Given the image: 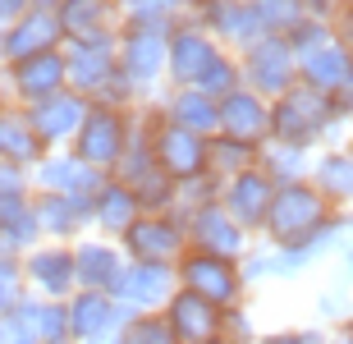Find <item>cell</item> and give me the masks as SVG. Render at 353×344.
Segmentation results:
<instances>
[{"mask_svg":"<svg viewBox=\"0 0 353 344\" xmlns=\"http://www.w3.org/2000/svg\"><path fill=\"white\" fill-rule=\"evenodd\" d=\"M349 124L353 119L344 115L340 97L321 92V88H307V83H294L289 92H280L271 101V138L266 143H289V147L316 152L321 143L335 147V138Z\"/></svg>","mask_w":353,"mask_h":344,"instance_id":"cell-1","label":"cell"},{"mask_svg":"<svg viewBox=\"0 0 353 344\" xmlns=\"http://www.w3.org/2000/svg\"><path fill=\"white\" fill-rule=\"evenodd\" d=\"M330 216H335V207L316 193L312 179L275 184V198L266 207V221L257 230V239L271 243V248H299V243H307L316 230L326 225Z\"/></svg>","mask_w":353,"mask_h":344,"instance_id":"cell-2","label":"cell"},{"mask_svg":"<svg viewBox=\"0 0 353 344\" xmlns=\"http://www.w3.org/2000/svg\"><path fill=\"white\" fill-rule=\"evenodd\" d=\"M165 37H170V28L119 23V37H115L119 74L138 88L143 101H152V97L165 92Z\"/></svg>","mask_w":353,"mask_h":344,"instance_id":"cell-3","label":"cell"},{"mask_svg":"<svg viewBox=\"0 0 353 344\" xmlns=\"http://www.w3.org/2000/svg\"><path fill=\"white\" fill-rule=\"evenodd\" d=\"M147 138H152V156H157V165L165 174H170L174 184H183V179H197V174H207V138L193 129H179V124H170V119L161 115L157 97L147 101Z\"/></svg>","mask_w":353,"mask_h":344,"instance_id":"cell-4","label":"cell"},{"mask_svg":"<svg viewBox=\"0 0 353 344\" xmlns=\"http://www.w3.org/2000/svg\"><path fill=\"white\" fill-rule=\"evenodd\" d=\"M129 129H133V110H115V106H97L92 101L79 133H74V143H69V152L79 161H88L92 170L115 174L119 156L129 147Z\"/></svg>","mask_w":353,"mask_h":344,"instance_id":"cell-5","label":"cell"},{"mask_svg":"<svg viewBox=\"0 0 353 344\" xmlns=\"http://www.w3.org/2000/svg\"><path fill=\"white\" fill-rule=\"evenodd\" d=\"M174 276H179V290L202 294V299H211L216 307H234V303H243V294H248V280H243L239 262L234 257H221V252L183 248L179 262H174Z\"/></svg>","mask_w":353,"mask_h":344,"instance_id":"cell-6","label":"cell"},{"mask_svg":"<svg viewBox=\"0 0 353 344\" xmlns=\"http://www.w3.org/2000/svg\"><path fill=\"white\" fill-rule=\"evenodd\" d=\"M69 88V74H65V51H37V55H23V60H5L0 65V97L14 101V106H37L46 97L65 92Z\"/></svg>","mask_w":353,"mask_h":344,"instance_id":"cell-7","label":"cell"},{"mask_svg":"<svg viewBox=\"0 0 353 344\" xmlns=\"http://www.w3.org/2000/svg\"><path fill=\"white\" fill-rule=\"evenodd\" d=\"M239 55V74H243V88L262 92L266 101H275L280 92H289L299 83V55L289 46V37H271L262 32L257 41H248Z\"/></svg>","mask_w":353,"mask_h":344,"instance_id":"cell-8","label":"cell"},{"mask_svg":"<svg viewBox=\"0 0 353 344\" xmlns=\"http://www.w3.org/2000/svg\"><path fill=\"white\" fill-rule=\"evenodd\" d=\"M221 51L225 46L197 23L193 14L174 19L170 37H165V88H193V83L202 79V69H207Z\"/></svg>","mask_w":353,"mask_h":344,"instance_id":"cell-9","label":"cell"},{"mask_svg":"<svg viewBox=\"0 0 353 344\" xmlns=\"http://www.w3.org/2000/svg\"><path fill=\"white\" fill-rule=\"evenodd\" d=\"M119 248L129 262H179V252L188 248V234H183V221L174 212H143L124 230Z\"/></svg>","mask_w":353,"mask_h":344,"instance_id":"cell-10","label":"cell"},{"mask_svg":"<svg viewBox=\"0 0 353 344\" xmlns=\"http://www.w3.org/2000/svg\"><path fill=\"white\" fill-rule=\"evenodd\" d=\"M179 221H183V234H188V248L221 252V257H234V262L252 248V239H257V234H248V230L239 225L221 202H202L193 212H183Z\"/></svg>","mask_w":353,"mask_h":344,"instance_id":"cell-11","label":"cell"},{"mask_svg":"<svg viewBox=\"0 0 353 344\" xmlns=\"http://www.w3.org/2000/svg\"><path fill=\"white\" fill-rule=\"evenodd\" d=\"M23 266V285L28 294H41V299H69L79 290L74 280V248L69 243H55V239H41L19 257Z\"/></svg>","mask_w":353,"mask_h":344,"instance_id":"cell-12","label":"cell"},{"mask_svg":"<svg viewBox=\"0 0 353 344\" xmlns=\"http://www.w3.org/2000/svg\"><path fill=\"white\" fill-rule=\"evenodd\" d=\"M115 37H119V28L115 32H97V37H65L60 51H65V74H69V88H74V92L92 97L119 69Z\"/></svg>","mask_w":353,"mask_h":344,"instance_id":"cell-13","label":"cell"},{"mask_svg":"<svg viewBox=\"0 0 353 344\" xmlns=\"http://www.w3.org/2000/svg\"><path fill=\"white\" fill-rule=\"evenodd\" d=\"M55 46H65V28H60V14L46 5H28L14 23L0 28V65L37 51H55Z\"/></svg>","mask_w":353,"mask_h":344,"instance_id":"cell-14","label":"cell"},{"mask_svg":"<svg viewBox=\"0 0 353 344\" xmlns=\"http://www.w3.org/2000/svg\"><path fill=\"white\" fill-rule=\"evenodd\" d=\"M271 198H275V179L262 170V165H248V170H239V174H225V179H221V198H216V202H221V207L234 216L248 234H257L262 221H266Z\"/></svg>","mask_w":353,"mask_h":344,"instance_id":"cell-15","label":"cell"},{"mask_svg":"<svg viewBox=\"0 0 353 344\" xmlns=\"http://www.w3.org/2000/svg\"><path fill=\"white\" fill-rule=\"evenodd\" d=\"M74 248V280H79V290H101V294H115L119 276H124V248H119V239H105V234H83L69 243Z\"/></svg>","mask_w":353,"mask_h":344,"instance_id":"cell-16","label":"cell"},{"mask_svg":"<svg viewBox=\"0 0 353 344\" xmlns=\"http://www.w3.org/2000/svg\"><path fill=\"white\" fill-rule=\"evenodd\" d=\"M221 312L225 307H216L211 299H202L193 290H174L161 307L174 344H221Z\"/></svg>","mask_w":353,"mask_h":344,"instance_id":"cell-17","label":"cell"},{"mask_svg":"<svg viewBox=\"0 0 353 344\" xmlns=\"http://www.w3.org/2000/svg\"><path fill=\"white\" fill-rule=\"evenodd\" d=\"M133 307H124L115 294H101V290H74L65 299V317H69V340L83 344V340H97V335H115L124 321H129Z\"/></svg>","mask_w":353,"mask_h":344,"instance_id":"cell-18","label":"cell"},{"mask_svg":"<svg viewBox=\"0 0 353 344\" xmlns=\"http://www.w3.org/2000/svg\"><path fill=\"white\" fill-rule=\"evenodd\" d=\"M105 184L101 170H92L88 161H79L69 147L41 152V161L32 165V193H69V198H92Z\"/></svg>","mask_w":353,"mask_h":344,"instance_id":"cell-19","label":"cell"},{"mask_svg":"<svg viewBox=\"0 0 353 344\" xmlns=\"http://www.w3.org/2000/svg\"><path fill=\"white\" fill-rule=\"evenodd\" d=\"M174 290H179V276L170 262H129L115 285V299L133 312H161Z\"/></svg>","mask_w":353,"mask_h":344,"instance_id":"cell-20","label":"cell"},{"mask_svg":"<svg viewBox=\"0 0 353 344\" xmlns=\"http://www.w3.org/2000/svg\"><path fill=\"white\" fill-rule=\"evenodd\" d=\"M221 129L225 138H239V143L248 147H262L271 138V101L262 92H252V88H234V92H225L221 101Z\"/></svg>","mask_w":353,"mask_h":344,"instance_id":"cell-21","label":"cell"},{"mask_svg":"<svg viewBox=\"0 0 353 344\" xmlns=\"http://www.w3.org/2000/svg\"><path fill=\"white\" fill-rule=\"evenodd\" d=\"M88 106H92V101L83 92H74V88L46 97V101H37V106H28V119H32V129H37L41 147H46V152H55V147H69V143H74V133H79Z\"/></svg>","mask_w":353,"mask_h":344,"instance_id":"cell-22","label":"cell"},{"mask_svg":"<svg viewBox=\"0 0 353 344\" xmlns=\"http://www.w3.org/2000/svg\"><path fill=\"white\" fill-rule=\"evenodd\" d=\"M32 212H37L41 239L55 243H74L92 230V198H69V193H32Z\"/></svg>","mask_w":353,"mask_h":344,"instance_id":"cell-23","label":"cell"},{"mask_svg":"<svg viewBox=\"0 0 353 344\" xmlns=\"http://www.w3.org/2000/svg\"><path fill=\"white\" fill-rule=\"evenodd\" d=\"M193 19L221 41L225 51H243L248 41L262 37V23H257V14H252V0H207Z\"/></svg>","mask_w":353,"mask_h":344,"instance_id":"cell-24","label":"cell"},{"mask_svg":"<svg viewBox=\"0 0 353 344\" xmlns=\"http://www.w3.org/2000/svg\"><path fill=\"white\" fill-rule=\"evenodd\" d=\"M307 179L335 212H353V143H335L326 152H312Z\"/></svg>","mask_w":353,"mask_h":344,"instance_id":"cell-25","label":"cell"},{"mask_svg":"<svg viewBox=\"0 0 353 344\" xmlns=\"http://www.w3.org/2000/svg\"><path fill=\"white\" fill-rule=\"evenodd\" d=\"M143 216L138 207V193H133L124 179L105 174V184L92 193V234H105V239H124V230Z\"/></svg>","mask_w":353,"mask_h":344,"instance_id":"cell-26","label":"cell"},{"mask_svg":"<svg viewBox=\"0 0 353 344\" xmlns=\"http://www.w3.org/2000/svg\"><path fill=\"white\" fill-rule=\"evenodd\" d=\"M157 106L170 124L193 129V133H202V138H211V133L221 129V106H216V97H207L202 88H165V92L157 97Z\"/></svg>","mask_w":353,"mask_h":344,"instance_id":"cell-27","label":"cell"},{"mask_svg":"<svg viewBox=\"0 0 353 344\" xmlns=\"http://www.w3.org/2000/svg\"><path fill=\"white\" fill-rule=\"evenodd\" d=\"M349 74H353V55L335 41V32H330L321 46H312V51L299 55V83L321 88V92H330V97H340V88L349 83Z\"/></svg>","mask_w":353,"mask_h":344,"instance_id":"cell-28","label":"cell"},{"mask_svg":"<svg viewBox=\"0 0 353 344\" xmlns=\"http://www.w3.org/2000/svg\"><path fill=\"white\" fill-rule=\"evenodd\" d=\"M41 138L32 129V119H28L23 106H14V101H0V161H14V165H37L41 161Z\"/></svg>","mask_w":353,"mask_h":344,"instance_id":"cell-29","label":"cell"},{"mask_svg":"<svg viewBox=\"0 0 353 344\" xmlns=\"http://www.w3.org/2000/svg\"><path fill=\"white\" fill-rule=\"evenodd\" d=\"M32 243H41L37 212H32V193L0 198V252H14V257H23Z\"/></svg>","mask_w":353,"mask_h":344,"instance_id":"cell-30","label":"cell"},{"mask_svg":"<svg viewBox=\"0 0 353 344\" xmlns=\"http://www.w3.org/2000/svg\"><path fill=\"white\" fill-rule=\"evenodd\" d=\"M65 37H97L119 28V5L115 0H60L55 5Z\"/></svg>","mask_w":353,"mask_h":344,"instance_id":"cell-31","label":"cell"},{"mask_svg":"<svg viewBox=\"0 0 353 344\" xmlns=\"http://www.w3.org/2000/svg\"><path fill=\"white\" fill-rule=\"evenodd\" d=\"M14 317L23 321V331L32 335V344H41V340H60V335H69L65 299H41V294H23V299L14 303Z\"/></svg>","mask_w":353,"mask_h":344,"instance_id":"cell-32","label":"cell"},{"mask_svg":"<svg viewBox=\"0 0 353 344\" xmlns=\"http://www.w3.org/2000/svg\"><path fill=\"white\" fill-rule=\"evenodd\" d=\"M257 165L271 174L275 184H294V179H307V170H312V152H307V147H289V143H262Z\"/></svg>","mask_w":353,"mask_h":344,"instance_id":"cell-33","label":"cell"},{"mask_svg":"<svg viewBox=\"0 0 353 344\" xmlns=\"http://www.w3.org/2000/svg\"><path fill=\"white\" fill-rule=\"evenodd\" d=\"M257 152H262V147H248V143H239V138H225V133H211L207 138V165H211V174H221V179L257 165Z\"/></svg>","mask_w":353,"mask_h":344,"instance_id":"cell-34","label":"cell"},{"mask_svg":"<svg viewBox=\"0 0 353 344\" xmlns=\"http://www.w3.org/2000/svg\"><path fill=\"white\" fill-rule=\"evenodd\" d=\"M252 14H257L262 32H271V37H289L307 19V10H303L299 0H252Z\"/></svg>","mask_w":353,"mask_h":344,"instance_id":"cell-35","label":"cell"},{"mask_svg":"<svg viewBox=\"0 0 353 344\" xmlns=\"http://www.w3.org/2000/svg\"><path fill=\"white\" fill-rule=\"evenodd\" d=\"M129 188L138 193V207H143V212H174V202H179V184H174L161 165H157V170H147L143 179L129 184Z\"/></svg>","mask_w":353,"mask_h":344,"instance_id":"cell-36","label":"cell"},{"mask_svg":"<svg viewBox=\"0 0 353 344\" xmlns=\"http://www.w3.org/2000/svg\"><path fill=\"white\" fill-rule=\"evenodd\" d=\"M119 23H147V28H170L174 19H183L179 0H115Z\"/></svg>","mask_w":353,"mask_h":344,"instance_id":"cell-37","label":"cell"},{"mask_svg":"<svg viewBox=\"0 0 353 344\" xmlns=\"http://www.w3.org/2000/svg\"><path fill=\"white\" fill-rule=\"evenodd\" d=\"M115 344H174L161 312H129V321L115 331Z\"/></svg>","mask_w":353,"mask_h":344,"instance_id":"cell-38","label":"cell"},{"mask_svg":"<svg viewBox=\"0 0 353 344\" xmlns=\"http://www.w3.org/2000/svg\"><path fill=\"white\" fill-rule=\"evenodd\" d=\"M193 88H202V92H207V97H216V101H221L225 92L243 88V74H239V55H234V51H221V55H216V60H211L207 69H202V79H197Z\"/></svg>","mask_w":353,"mask_h":344,"instance_id":"cell-39","label":"cell"},{"mask_svg":"<svg viewBox=\"0 0 353 344\" xmlns=\"http://www.w3.org/2000/svg\"><path fill=\"white\" fill-rule=\"evenodd\" d=\"M262 335H257V321H252V312L243 303L225 307L221 312V344H257Z\"/></svg>","mask_w":353,"mask_h":344,"instance_id":"cell-40","label":"cell"},{"mask_svg":"<svg viewBox=\"0 0 353 344\" xmlns=\"http://www.w3.org/2000/svg\"><path fill=\"white\" fill-rule=\"evenodd\" d=\"M23 294H28V285H23V266H19V257H14V252H0V312H10Z\"/></svg>","mask_w":353,"mask_h":344,"instance_id":"cell-41","label":"cell"},{"mask_svg":"<svg viewBox=\"0 0 353 344\" xmlns=\"http://www.w3.org/2000/svg\"><path fill=\"white\" fill-rule=\"evenodd\" d=\"M330 37V19H303L294 32H289V46H294V55H303V51H312V46H321V41Z\"/></svg>","mask_w":353,"mask_h":344,"instance_id":"cell-42","label":"cell"},{"mask_svg":"<svg viewBox=\"0 0 353 344\" xmlns=\"http://www.w3.org/2000/svg\"><path fill=\"white\" fill-rule=\"evenodd\" d=\"M19 193H32V170L14 165V161H0V198H19Z\"/></svg>","mask_w":353,"mask_h":344,"instance_id":"cell-43","label":"cell"},{"mask_svg":"<svg viewBox=\"0 0 353 344\" xmlns=\"http://www.w3.org/2000/svg\"><path fill=\"white\" fill-rule=\"evenodd\" d=\"M316 307H321V317L326 321H344L349 317V280H340V285H330L326 294H321V299H316Z\"/></svg>","mask_w":353,"mask_h":344,"instance_id":"cell-44","label":"cell"},{"mask_svg":"<svg viewBox=\"0 0 353 344\" xmlns=\"http://www.w3.org/2000/svg\"><path fill=\"white\" fill-rule=\"evenodd\" d=\"M257 344H326V335L299 326V331H271V335H262Z\"/></svg>","mask_w":353,"mask_h":344,"instance_id":"cell-45","label":"cell"},{"mask_svg":"<svg viewBox=\"0 0 353 344\" xmlns=\"http://www.w3.org/2000/svg\"><path fill=\"white\" fill-rule=\"evenodd\" d=\"M0 344H32V335L23 331V321L14 317V307L0 312Z\"/></svg>","mask_w":353,"mask_h":344,"instance_id":"cell-46","label":"cell"},{"mask_svg":"<svg viewBox=\"0 0 353 344\" xmlns=\"http://www.w3.org/2000/svg\"><path fill=\"white\" fill-rule=\"evenodd\" d=\"M330 32H335V41H340L344 51L353 55V10H340L335 19H330Z\"/></svg>","mask_w":353,"mask_h":344,"instance_id":"cell-47","label":"cell"},{"mask_svg":"<svg viewBox=\"0 0 353 344\" xmlns=\"http://www.w3.org/2000/svg\"><path fill=\"white\" fill-rule=\"evenodd\" d=\"M299 5L312 14V19H335V14L344 10V0H299Z\"/></svg>","mask_w":353,"mask_h":344,"instance_id":"cell-48","label":"cell"},{"mask_svg":"<svg viewBox=\"0 0 353 344\" xmlns=\"http://www.w3.org/2000/svg\"><path fill=\"white\" fill-rule=\"evenodd\" d=\"M28 5H32V0H0V28L14 23V19H19V14H23Z\"/></svg>","mask_w":353,"mask_h":344,"instance_id":"cell-49","label":"cell"},{"mask_svg":"<svg viewBox=\"0 0 353 344\" xmlns=\"http://www.w3.org/2000/svg\"><path fill=\"white\" fill-rule=\"evenodd\" d=\"M340 252H344V280L353 285V234L344 239V248H340Z\"/></svg>","mask_w":353,"mask_h":344,"instance_id":"cell-50","label":"cell"},{"mask_svg":"<svg viewBox=\"0 0 353 344\" xmlns=\"http://www.w3.org/2000/svg\"><path fill=\"white\" fill-rule=\"evenodd\" d=\"M340 106H344V115L353 119V74H349V83L340 88Z\"/></svg>","mask_w":353,"mask_h":344,"instance_id":"cell-51","label":"cell"},{"mask_svg":"<svg viewBox=\"0 0 353 344\" xmlns=\"http://www.w3.org/2000/svg\"><path fill=\"white\" fill-rule=\"evenodd\" d=\"M202 5H207V0H179V10H183V14H197Z\"/></svg>","mask_w":353,"mask_h":344,"instance_id":"cell-52","label":"cell"},{"mask_svg":"<svg viewBox=\"0 0 353 344\" xmlns=\"http://www.w3.org/2000/svg\"><path fill=\"white\" fill-rule=\"evenodd\" d=\"M340 331H344V335H349V340H353V307H349V317L340 321Z\"/></svg>","mask_w":353,"mask_h":344,"instance_id":"cell-53","label":"cell"},{"mask_svg":"<svg viewBox=\"0 0 353 344\" xmlns=\"http://www.w3.org/2000/svg\"><path fill=\"white\" fill-rule=\"evenodd\" d=\"M326 344H353V340H349V335L340 331V335H326Z\"/></svg>","mask_w":353,"mask_h":344,"instance_id":"cell-54","label":"cell"},{"mask_svg":"<svg viewBox=\"0 0 353 344\" xmlns=\"http://www.w3.org/2000/svg\"><path fill=\"white\" fill-rule=\"evenodd\" d=\"M83 344H115V335H97V340H83Z\"/></svg>","mask_w":353,"mask_h":344,"instance_id":"cell-55","label":"cell"},{"mask_svg":"<svg viewBox=\"0 0 353 344\" xmlns=\"http://www.w3.org/2000/svg\"><path fill=\"white\" fill-rule=\"evenodd\" d=\"M41 344H74V340H69V335H60V340H41Z\"/></svg>","mask_w":353,"mask_h":344,"instance_id":"cell-56","label":"cell"},{"mask_svg":"<svg viewBox=\"0 0 353 344\" xmlns=\"http://www.w3.org/2000/svg\"><path fill=\"white\" fill-rule=\"evenodd\" d=\"M344 10H353V0H344Z\"/></svg>","mask_w":353,"mask_h":344,"instance_id":"cell-57","label":"cell"}]
</instances>
